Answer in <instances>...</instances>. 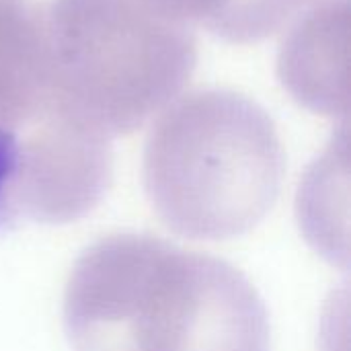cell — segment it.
<instances>
[{
  "label": "cell",
  "instance_id": "obj_6",
  "mask_svg": "<svg viewBox=\"0 0 351 351\" xmlns=\"http://www.w3.org/2000/svg\"><path fill=\"white\" fill-rule=\"evenodd\" d=\"M45 105L41 6L0 0V132L19 134Z\"/></svg>",
  "mask_w": 351,
  "mask_h": 351
},
{
  "label": "cell",
  "instance_id": "obj_2",
  "mask_svg": "<svg viewBox=\"0 0 351 351\" xmlns=\"http://www.w3.org/2000/svg\"><path fill=\"white\" fill-rule=\"evenodd\" d=\"M286 152L253 99L206 88L175 99L144 148V189L160 222L193 241H228L257 228L278 202Z\"/></svg>",
  "mask_w": 351,
  "mask_h": 351
},
{
  "label": "cell",
  "instance_id": "obj_3",
  "mask_svg": "<svg viewBox=\"0 0 351 351\" xmlns=\"http://www.w3.org/2000/svg\"><path fill=\"white\" fill-rule=\"evenodd\" d=\"M47 107L105 136H125L189 84L197 41L146 0L41 6Z\"/></svg>",
  "mask_w": 351,
  "mask_h": 351
},
{
  "label": "cell",
  "instance_id": "obj_5",
  "mask_svg": "<svg viewBox=\"0 0 351 351\" xmlns=\"http://www.w3.org/2000/svg\"><path fill=\"white\" fill-rule=\"evenodd\" d=\"M284 37L278 74L284 88L321 115L350 113V0H315Z\"/></svg>",
  "mask_w": 351,
  "mask_h": 351
},
{
  "label": "cell",
  "instance_id": "obj_7",
  "mask_svg": "<svg viewBox=\"0 0 351 351\" xmlns=\"http://www.w3.org/2000/svg\"><path fill=\"white\" fill-rule=\"evenodd\" d=\"M185 27H199L228 43H255L282 31L315 0H146Z\"/></svg>",
  "mask_w": 351,
  "mask_h": 351
},
{
  "label": "cell",
  "instance_id": "obj_1",
  "mask_svg": "<svg viewBox=\"0 0 351 351\" xmlns=\"http://www.w3.org/2000/svg\"><path fill=\"white\" fill-rule=\"evenodd\" d=\"M74 351H269V317L230 263L148 234L88 247L64 290Z\"/></svg>",
  "mask_w": 351,
  "mask_h": 351
},
{
  "label": "cell",
  "instance_id": "obj_4",
  "mask_svg": "<svg viewBox=\"0 0 351 351\" xmlns=\"http://www.w3.org/2000/svg\"><path fill=\"white\" fill-rule=\"evenodd\" d=\"M16 138L12 199L19 214L70 222L101 202L111 183L109 138L47 105Z\"/></svg>",
  "mask_w": 351,
  "mask_h": 351
},
{
  "label": "cell",
  "instance_id": "obj_8",
  "mask_svg": "<svg viewBox=\"0 0 351 351\" xmlns=\"http://www.w3.org/2000/svg\"><path fill=\"white\" fill-rule=\"evenodd\" d=\"M16 148L19 138L10 132H0V224L6 218L16 216L14 199H12V183L16 171Z\"/></svg>",
  "mask_w": 351,
  "mask_h": 351
}]
</instances>
